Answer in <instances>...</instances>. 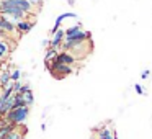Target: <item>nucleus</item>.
Wrapping results in <instances>:
<instances>
[{"label": "nucleus", "mask_w": 152, "mask_h": 139, "mask_svg": "<svg viewBox=\"0 0 152 139\" xmlns=\"http://www.w3.org/2000/svg\"><path fill=\"white\" fill-rule=\"evenodd\" d=\"M33 25H34V20H21V21H18L17 25H15V28H17V31L20 33V36H23V34H26L28 31H31V28H33Z\"/></svg>", "instance_id": "4"}, {"label": "nucleus", "mask_w": 152, "mask_h": 139, "mask_svg": "<svg viewBox=\"0 0 152 139\" xmlns=\"http://www.w3.org/2000/svg\"><path fill=\"white\" fill-rule=\"evenodd\" d=\"M8 53H10V46H8V43L5 40H0V61L5 59V57L8 56Z\"/></svg>", "instance_id": "10"}, {"label": "nucleus", "mask_w": 152, "mask_h": 139, "mask_svg": "<svg viewBox=\"0 0 152 139\" xmlns=\"http://www.w3.org/2000/svg\"><path fill=\"white\" fill-rule=\"evenodd\" d=\"M88 38H90V33L88 31H79V33H75V34H72V36H67L66 40H64V43H62V49H66V51H70L72 48H75V46H80V44H83V43H87L88 41Z\"/></svg>", "instance_id": "2"}, {"label": "nucleus", "mask_w": 152, "mask_h": 139, "mask_svg": "<svg viewBox=\"0 0 152 139\" xmlns=\"http://www.w3.org/2000/svg\"><path fill=\"white\" fill-rule=\"evenodd\" d=\"M134 89H136V92H137V93H139V95H144V93H145V92H144V90H142V87H141V85H139V83H136V85H134Z\"/></svg>", "instance_id": "16"}, {"label": "nucleus", "mask_w": 152, "mask_h": 139, "mask_svg": "<svg viewBox=\"0 0 152 139\" xmlns=\"http://www.w3.org/2000/svg\"><path fill=\"white\" fill-rule=\"evenodd\" d=\"M67 4H69V5H75V0H67Z\"/></svg>", "instance_id": "19"}, {"label": "nucleus", "mask_w": 152, "mask_h": 139, "mask_svg": "<svg viewBox=\"0 0 152 139\" xmlns=\"http://www.w3.org/2000/svg\"><path fill=\"white\" fill-rule=\"evenodd\" d=\"M0 31H5V33H13V31H17V28H15V25L12 23V21H8L5 17H2L0 15Z\"/></svg>", "instance_id": "6"}, {"label": "nucleus", "mask_w": 152, "mask_h": 139, "mask_svg": "<svg viewBox=\"0 0 152 139\" xmlns=\"http://www.w3.org/2000/svg\"><path fill=\"white\" fill-rule=\"evenodd\" d=\"M90 139H96V136H92V138H90Z\"/></svg>", "instance_id": "20"}, {"label": "nucleus", "mask_w": 152, "mask_h": 139, "mask_svg": "<svg viewBox=\"0 0 152 139\" xmlns=\"http://www.w3.org/2000/svg\"><path fill=\"white\" fill-rule=\"evenodd\" d=\"M26 131H28V129H25V128L21 129V131L17 128V129H13V131L8 132L4 139H23V136H25V132H26Z\"/></svg>", "instance_id": "8"}, {"label": "nucleus", "mask_w": 152, "mask_h": 139, "mask_svg": "<svg viewBox=\"0 0 152 139\" xmlns=\"http://www.w3.org/2000/svg\"><path fill=\"white\" fill-rule=\"evenodd\" d=\"M95 136H96V139H113L115 138V132H113V129L103 126L100 129H95Z\"/></svg>", "instance_id": "5"}, {"label": "nucleus", "mask_w": 152, "mask_h": 139, "mask_svg": "<svg viewBox=\"0 0 152 139\" xmlns=\"http://www.w3.org/2000/svg\"><path fill=\"white\" fill-rule=\"evenodd\" d=\"M20 77H21V74H20L18 69H15L13 72H10V80L12 82H20Z\"/></svg>", "instance_id": "14"}, {"label": "nucleus", "mask_w": 152, "mask_h": 139, "mask_svg": "<svg viewBox=\"0 0 152 139\" xmlns=\"http://www.w3.org/2000/svg\"><path fill=\"white\" fill-rule=\"evenodd\" d=\"M66 18H75V13H62V15H59V17L56 18V23H54V26L51 28V34H54L57 30H61L59 26H61V23H62Z\"/></svg>", "instance_id": "7"}, {"label": "nucleus", "mask_w": 152, "mask_h": 139, "mask_svg": "<svg viewBox=\"0 0 152 139\" xmlns=\"http://www.w3.org/2000/svg\"><path fill=\"white\" fill-rule=\"evenodd\" d=\"M12 80H10V72H8V70H2V72H0V87H2V89H4L5 85H7V83H10Z\"/></svg>", "instance_id": "11"}, {"label": "nucleus", "mask_w": 152, "mask_h": 139, "mask_svg": "<svg viewBox=\"0 0 152 139\" xmlns=\"http://www.w3.org/2000/svg\"><path fill=\"white\" fill-rule=\"evenodd\" d=\"M28 115H30V106H21V108H15V110H10L7 115L4 116V119L10 124H15V126H21L25 121H26Z\"/></svg>", "instance_id": "1"}, {"label": "nucleus", "mask_w": 152, "mask_h": 139, "mask_svg": "<svg viewBox=\"0 0 152 139\" xmlns=\"http://www.w3.org/2000/svg\"><path fill=\"white\" fill-rule=\"evenodd\" d=\"M23 100H25V105H26V106H31V105L34 103V95H33V92H31V90L25 92V93H23Z\"/></svg>", "instance_id": "12"}, {"label": "nucleus", "mask_w": 152, "mask_h": 139, "mask_svg": "<svg viewBox=\"0 0 152 139\" xmlns=\"http://www.w3.org/2000/svg\"><path fill=\"white\" fill-rule=\"evenodd\" d=\"M64 38H66V31L62 30H57L56 33L53 34V40H49V46L54 48V49H59L64 43Z\"/></svg>", "instance_id": "3"}, {"label": "nucleus", "mask_w": 152, "mask_h": 139, "mask_svg": "<svg viewBox=\"0 0 152 139\" xmlns=\"http://www.w3.org/2000/svg\"><path fill=\"white\" fill-rule=\"evenodd\" d=\"M113 139H118V136H115V138H113Z\"/></svg>", "instance_id": "21"}, {"label": "nucleus", "mask_w": 152, "mask_h": 139, "mask_svg": "<svg viewBox=\"0 0 152 139\" xmlns=\"http://www.w3.org/2000/svg\"><path fill=\"white\" fill-rule=\"evenodd\" d=\"M79 31H82V23H79V25H74V26L67 28V30H66V38H67V36H72V34L79 33Z\"/></svg>", "instance_id": "13"}, {"label": "nucleus", "mask_w": 152, "mask_h": 139, "mask_svg": "<svg viewBox=\"0 0 152 139\" xmlns=\"http://www.w3.org/2000/svg\"><path fill=\"white\" fill-rule=\"evenodd\" d=\"M142 79H147V77H149V70H144V72H142Z\"/></svg>", "instance_id": "17"}, {"label": "nucleus", "mask_w": 152, "mask_h": 139, "mask_svg": "<svg viewBox=\"0 0 152 139\" xmlns=\"http://www.w3.org/2000/svg\"><path fill=\"white\" fill-rule=\"evenodd\" d=\"M21 90H23V83L21 82H13V93H20L21 95Z\"/></svg>", "instance_id": "15"}, {"label": "nucleus", "mask_w": 152, "mask_h": 139, "mask_svg": "<svg viewBox=\"0 0 152 139\" xmlns=\"http://www.w3.org/2000/svg\"><path fill=\"white\" fill-rule=\"evenodd\" d=\"M57 54H59V49H54V48H48L46 49V54H44V61H46V64H49L51 61H54L57 57Z\"/></svg>", "instance_id": "9"}, {"label": "nucleus", "mask_w": 152, "mask_h": 139, "mask_svg": "<svg viewBox=\"0 0 152 139\" xmlns=\"http://www.w3.org/2000/svg\"><path fill=\"white\" fill-rule=\"evenodd\" d=\"M30 4L34 7V5H38V0H30Z\"/></svg>", "instance_id": "18"}]
</instances>
